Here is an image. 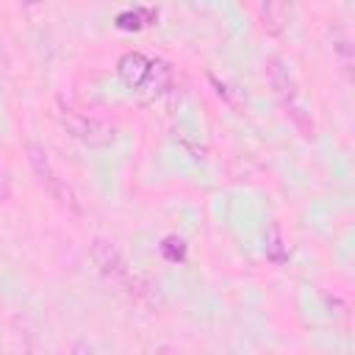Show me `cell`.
<instances>
[{"mask_svg":"<svg viewBox=\"0 0 355 355\" xmlns=\"http://www.w3.org/2000/svg\"><path fill=\"white\" fill-rule=\"evenodd\" d=\"M263 72H266V80L272 86V94L275 100L280 103V108L286 111V116L291 119V125L305 136V139H313L316 133V125H313V114H311V105L300 89V83L294 80L291 69L286 67L283 58L277 55H269L263 61Z\"/></svg>","mask_w":355,"mask_h":355,"instance_id":"1","label":"cell"},{"mask_svg":"<svg viewBox=\"0 0 355 355\" xmlns=\"http://www.w3.org/2000/svg\"><path fill=\"white\" fill-rule=\"evenodd\" d=\"M116 78L133 94L158 97L172 83V67L164 58H150L139 50H128L116 61Z\"/></svg>","mask_w":355,"mask_h":355,"instance_id":"2","label":"cell"},{"mask_svg":"<svg viewBox=\"0 0 355 355\" xmlns=\"http://www.w3.org/2000/svg\"><path fill=\"white\" fill-rule=\"evenodd\" d=\"M58 119H61V128L75 141H80L86 147H111L116 141V125H111L108 119L89 116V114H80V111L67 108V105H61Z\"/></svg>","mask_w":355,"mask_h":355,"instance_id":"3","label":"cell"},{"mask_svg":"<svg viewBox=\"0 0 355 355\" xmlns=\"http://www.w3.org/2000/svg\"><path fill=\"white\" fill-rule=\"evenodd\" d=\"M25 153H28V164H31V169H33V175H36V180L53 194V200H58L64 208H69V211H80V205H78V197H75V191H72V186L55 172V166H53V161H50V155H47V150L39 144V141H28V147H25Z\"/></svg>","mask_w":355,"mask_h":355,"instance_id":"4","label":"cell"},{"mask_svg":"<svg viewBox=\"0 0 355 355\" xmlns=\"http://www.w3.org/2000/svg\"><path fill=\"white\" fill-rule=\"evenodd\" d=\"M89 255H92V263L97 266V272H100L108 283H116V286H128V283H130L128 261H125V255L119 252V247H116L111 239H103V236L92 239Z\"/></svg>","mask_w":355,"mask_h":355,"instance_id":"5","label":"cell"},{"mask_svg":"<svg viewBox=\"0 0 355 355\" xmlns=\"http://www.w3.org/2000/svg\"><path fill=\"white\" fill-rule=\"evenodd\" d=\"M158 17L155 8H147V6H139V8H125L116 14V28L119 31H141L144 25H153Z\"/></svg>","mask_w":355,"mask_h":355,"instance_id":"6","label":"cell"},{"mask_svg":"<svg viewBox=\"0 0 355 355\" xmlns=\"http://www.w3.org/2000/svg\"><path fill=\"white\" fill-rule=\"evenodd\" d=\"M263 252L272 263H286L288 261V247H286V239H283V230H280L277 222H269V227H266Z\"/></svg>","mask_w":355,"mask_h":355,"instance_id":"7","label":"cell"},{"mask_svg":"<svg viewBox=\"0 0 355 355\" xmlns=\"http://www.w3.org/2000/svg\"><path fill=\"white\" fill-rule=\"evenodd\" d=\"M258 11H261V19H263V28L272 31V33H280L283 25L288 22L291 6H286V3H266V6H261Z\"/></svg>","mask_w":355,"mask_h":355,"instance_id":"8","label":"cell"},{"mask_svg":"<svg viewBox=\"0 0 355 355\" xmlns=\"http://www.w3.org/2000/svg\"><path fill=\"white\" fill-rule=\"evenodd\" d=\"M186 241L180 239V236H175V233H169V236H164L161 239V244H158V252H161V258L164 261H169V263H180V261H186Z\"/></svg>","mask_w":355,"mask_h":355,"instance_id":"9","label":"cell"},{"mask_svg":"<svg viewBox=\"0 0 355 355\" xmlns=\"http://www.w3.org/2000/svg\"><path fill=\"white\" fill-rule=\"evenodd\" d=\"M333 53H338L341 69L349 72L352 69V47H349V33L347 31H338V36H333Z\"/></svg>","mask_w":355,"mask_h":355,"instance_id":"10","label":"cell"},{"mask_svg":"<svg viewBox=\"0 0 355 355\" xmlns=\"http://www.w3.org/2000/svg\"><path fill=\"white\" fill-rule=\"evenodd\" d=\"M69 355H94V347L89 341H75L72 349H69Z\"/></svg>","mask_w":355,"mask_h":355,"instance_id":"11","label":"cell"},{"mask_svg":"<svg viewBox=\"0 0 355 355\" xmlns=\"http://www.w3.org/2000/svg\"><path fill=\"white\" fill-rule=\"evenodd\" d=\"M8 178H6V172H3V166H0V202H6L8 200Z\"/></svg>","mask_w":355,"mask_h":355,"instance_id":"12","label":"cell"},{"mask_svg":"<svg viewBox=\"0 0 355 355\" xmlns=\"http://www.w3.org/2000/svg\"><path fill=\"white\" fill-rule=\"evenodd\" d=\"M155 355H180V352H178L175 347H158V349H155Z\"/></svg>","mask_w":355,"mask_h":355,"instance_id":"13","label":"cell"}]
</instances>
